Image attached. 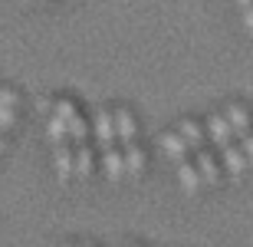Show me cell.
Masks as SVG:
<instances>
[{
  "mask_svg": "<svg viewBox=\"0 0 253 247\" xmlns=\"http://www.w3.org/2000/svg\"><path fill=\"white\" fill-rule=\"evenodd\" d=\"M102 168H105V178L109 181H119L125 175V158L115 148H105L102 152Z\"/></svg>",
  "mask_w": 253,
  "mask_h": 247,
  "instance_id": "obj_5",
  "label": "cell"
},
{
  "mask_svg": "<svg viewBox=\"0 0 253 247\" xmlns=\"http://www.w3.org/2000/svg\"><path fill=\"white\" fill-rule=\"evenodd\" d=\"M46 135H49V142H53V145H56V142H63L66 135H69V119H63V115H56V112H53Z\"/></svg>",
  "mask_w": 253,
  "mask_h": 247,
  "instance_id": "obj_14",
  "label": "cell"
},
{
  "mask_svg": "<svg viewBox=\"0 0 253 247\" xmlns=\"http://www.w3.org/2000/svg\"><path fill=\"white\" fill-rule=\"evenodd\" d=\"M240 148H244V155H247V162H253V135H250V132L244 135V142H240Z\"/></svg>",
  "mask_w": 253,
  "mask_h": 247,
  "instance_id": "obj_18",
  "label": "cell"
},
{
  "mask_svg": "<svg viewBox=\"0 0 253 247\" xmlns=\"http://www.w3.org/2000/svg\"><path fill=\"white\" fill-rule=\"evenodd\" d=\"M220 152H224V162H227V171H230V175H244L247 171V155H244L240 145L230 142V145H224Z\"/></svg>",
  "mask_w": 253,
  "mask_h": 247,
  "instance_id": "obj_4",
  "label": "cell"
},
{
  "mask_svg": "<svg viewBox=\"0 0 253 247\" xmlns=\"http://www.w3.org/2000/svg\"><path fill=\"white\" fill-rule=\"evenodd\" d=\"M207 132H211V139H214L217 148L230 145V139H234V129H230V122H227V115H211V119H207Z\"/></svg>",
  "mask_w": 253,
  "mask_h": 247,
  "instance_id": "obj_3",
  "label": "cell"
},
{
  "mask_svg": "<svg viewBox=\"0 0 253 247\" xmlns=\"http://www.w3.org/2000/svg\"><path fill=\"white\" fill-rule=\"evenodd\" d=\"M69 139H73L76 145L85 142V122L79 119V115H73V119H69Z\"/></svg>",
  "mask_w": 253,
  "mask_h": 247,
  "instance_id": "obj_15",
  "label": "cell"
},
{
  "mask_svg": "<svg viewBox=\"0 0 253 247\" xmlns=\"http://www.w3.org/2000/svg\"><path fill=\"white\" fill-rule=\"evenodd\" d=\"M95 135H99V148H112L115 142V115L112 112H105V109H99L95 112Z\"/></svg>",
  "mask_w": 253,
  "mask_h": 247,
  "instance_id": "obj_2",
  "label": "cell"
},
{
  "mask_svg": "<svg viewBox=\"0 0 253 247\" xmlns=\"http://www.w3.org/2000/svg\"><path fill=\"white\" fill-rule=\"evenodd\" d=\"M0 148H3V139H0Z\"/></svg>",
  "mask_w": 253,
  "mask_h": 247,
  "instance_id": "obj_22",
  "label": "cell"
},
{
  "mask_svg": "<svg viewBox=\"0 0 253 247\" xmlns=\"http://www.w3.org/2000/svg\"><path fill=\"white\" fill-rule=\"evenodd\" d=\"M115 132H119L122 145H131V142H135V119H131L128 109H119V112H115Z\"/></svg>",
  "mask_w": 253,
  "mask_h": 247,
  "instance_id": "obj_6",
  "label": "cell"
},
{
  "mask_svg": "<svg viewBox=\"0 0 253 247\" xmlns=\"http://www.w3.org/2000/svg\"><path fill=\"white\" fill-rule=\"evenodd\" d=\"M53 162H56V175H59V181H69V178L76 175V158H73V152H69L66 139L53 145Z\"/></svg>",
  "mask_w": 253,
  "mask_h": 247,
  "instance_id": "obj_1",
  "label": "cell"
},
{
  "mask_svg": "<svg viewBox=\"0 0 253 247\" xmlns=\"http://www.w3.org/2000/svg\"><path fill=\"white\" fill-rule=\"evenodd\" d=\"M161 152L174 158V162H184V155H188V142L181 139V135H161Z\"/></svg>",
  "mask_w": 253,
  "mask_h": 247,
  "instance_id": "obj_7",
  "label": "cell"
},
{
  "mask_svg": "<svg viewBox=\"0 0 253 247\" xmlns=\"http://www.w3.org/2000/svg\"><path fill=\"white\" fill-rule=\"evenodd\" d=\"M56 115H63V119H73V115H76L73 102H69V99H59V102H56Z\"/></svg>",
  "mask_w": 253,
  "mask_h": 247,
  "instance_id": "obj_17",
  "label": "cell"
},
{
  "mask_svg": "<svg viewBox=\"0 0 253 247\" xmlns=\"http://www.w3.org/2000/svg\"><path fill=\"white\" fill-rule=\"evenodd\" d=\"M178 181H181V188L184 191H197V185H201V171L194 168V165H188V162H178Z\"/></svg>",
  "mask_w": 253,
  "mask_h": 247,
  "instance_id": "obj_10",
  "label": "cell"
},
{
  "mask_svg": "<svg viewBox=\"0 0 253 247\" xmlns=\"http://www.w3.org/2000/svg\"><path fill=\"white\" fill-rule=\"evenodd\" d=\"M247 13H244V23H247V30H253V7H244Z\"/></svg>",
  "mask_w": 253,
  "mask_h": 247,
  "instance_id": "obj_20",
  "label": "cell"
},
{
  "mask_svg": "<svg viewBox=\"0 0 253 247\" xmlns=\"http://www.w3.org/2000/svg\"><path fill=\"white\" fill-rule=\"evenodd\" d=\"M237 3H240V7H253V0H237Z\"/></svg>",
  "mask_w": 253,
  "mask_h": 247,
  "instance_id": "obj_21",
  "label": "cell"
},
{
  "mask_svg": "<svg viewBox=\"0 0 253 247\" xmlns=\"http://www.w3.org/2000/svg\"><path fill=\"white\" fill-rule=\"evenodd\" d=\"M227 122H230L234 135H240V139L250 132V115H247L244 105H230V109H227Z\"/></svg>",
  "mask_w": 253,
  "mask_h": 247,
  "instance_id": "obj_8",
  "label": "cell"
},
{
  "mask_svg": "<svg viewBox=\"0 0 253 247\" xmlns=\"http://www.w3.org/2000/svg\"><path fill=\"white\" fill-rule=\"evenodd\" d=\"M181 139H184V142H188V148H194V152L204 145V132H201V125L191 122V119H184V122H181Z\"/></svg>",
  "mask_w": 253,
  "mask_h": 247,
  "instance_id": "obj_13",
  "label": "cell"
},
{
  "mask_svg": "<svg viewBox=\"0 0 253 247\" xmlns=\"http://www.w3.org/2000/svg\"><path fill=\"white\" fill-rule=\"evenodd\" d=\"M0 105H17V93L13 89H0Z\"/></svg>",
  "mask_w": 253,
  "mask_h": 247,
  "instance_id": "obj_19",
  "label": "cell"
},
{
  "mask_svg": "<svg viewBox=\"0 0 253 247\" xmlns=\"http://www.w3.org/2000/svg\"><path fill=\"white\" fill-rule=\"evenodd\" d=\"M76 175H83V178H89V175H92V165H95V158H92V148H89V145H76Z\"/></svg>",
  "mask_w": 253,
  "mask_h": 247,
  "instance_id": "obj_9",
  "label": "cell"
},
{
  "mask_svg": "<svg viewBox=\"0 0 253 247\" xmlns=\"http://www.w3.org/2000/svg\"><path fill=\"white\" fill-rule=\"evenodd\" d=\"M194 155H197V171H201V178L214 185V181L220 178V171H217V162H214V158H211V155L204 152V148H197Z\"/></svg>",
  "mask_w": 253,
  "mask_h": 247,
  "instance_id": "obj_11",
  "label": "cell"
},
{
  "mask_svg": "<svg viewBox=\"0 0 253 247\" xmlns=\"http://www.w3.org/2000/svg\"><path fill=\"white\" fill-rule=\"evenodd\" d=\"M13 122H17L13 105H0V132H3V129H13Z\"/></svg>",
  "mask_w": 253,
  "mask_h": 247,
  "instance_id": "obj_16",
  "label": "cell"
},
{
  "mask_svg": "<svg viewBox=\"0 0 253 247\" xmlns=\"http://www.w3.org/2000/svg\"><path fill=\"white\" fill-rule=\"evenodd\" d=\"M141 168H145V155L138 152V145L135 142L125 145V175H135V178H138Z\"/></svg>",
  "mask_w": 253,
  "mask_h": 247,
  "instance_id": "obj_12",
  "label": "cell"
}]
</instances>
